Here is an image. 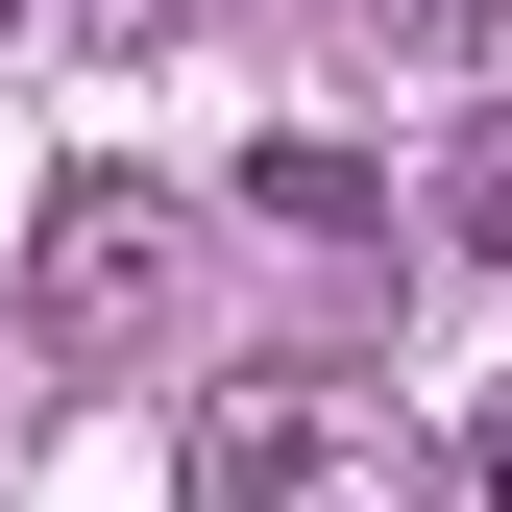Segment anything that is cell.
Returning <instances> with one entry per match:
<instances>
[{
    "label": "cell",
    "instance_id": "cell-1",
    "mask_svg": "<svg viewBox=\"0 0 512 512\" xmlns=\"http://www.w3.org/2000/svg\"><path fill=\"white\" fill-rule=\"evenodd\" d=\"M171 488L196 512H439V464L342 391V366H220V391L171 415Z\"/></svg>",
    "mask_w": 512,
    "mask_h": 512
},
{
    "label": "cell",
    "instance_id": "cell-2",
    "mask_svg": "<svg viewBox=\"0 0 512 512\" xmlns=\"http://www.w3.org/2000/svg\"><path fill=\"white\" fill-rule=\"evenodd\" d=\"M171 293H196V196H171V171H49V220H25V342L122 366V342H171Z\"/></svg>",
    "mask_w": 512,
    "mask_h": 512
},
{
    "label": "cell",
    "instance_id": "cell-3",
    "mask_svg": "<svg viewBox=\"0 0 512 512\" xmlns=\"http://www.w3.org/2000/svg\"><path fill=\"white\" fill-rule=\"evenodd\" d=\"M244 220H293V244H366V220H391V171H366V147H244Z\"/></svg>",
    "mask_w": 512,
    "mask_h": 512
},
{
    "label": "cell",
    "instance_id": "cell-4",
    "mask_svg": "<svg viewBox=\"0 0 512 512\" xmlns=\"http://www.w3.org/2000/svg\"><path fill=\"white\" fill-rule=\"evenodd\" d=\"M439 244H464V269H512V98L439 147Z\"/></svg>",
    "mask_w": 512,
    "mask_h": 512
},
{
    "label": "cell",
    "instance_id": "cell-5",
    "mask_svg": "<svg viewBox=\"0 0 512 512\" xmlns=\"http://www.w3.org/2000/svg\"><path fill=\"white\" fill-rule=\"evenodd\" d=\"M464 512H512V391H488V415H464Z\"/></svg>",
    "mask_w": 512,
    "mask_h": 512
},
{
    "label": "cell",
    "instance_id": "cell-6",
    "mask_svg": "<svg viewBox=\"0 0 512 512\" xmlns=\"http://www.w3.org/2000/svg\"><path fill=\"white\" fill-rule=\"evenodd\" d=\"M366 25H415V49H464V25H488V0H366Z\"/></svg>",
    "mask_w": 512,
    "mask_h": 512
},
{
    "label": "cell",
    "instance_id": "cell-7",
    "mask_svg": "<svg viewBox=\"0 0 512 512\" xmlns=\"http://www.w3.org/2000/svg\"><path fill=\"white\" fill-rule=\"evenodd\" d=\"M0 25H49V0H0Z\"/></svg>",
    "mask_w": 512,
    "mask_h": 512
}]
</instances>
